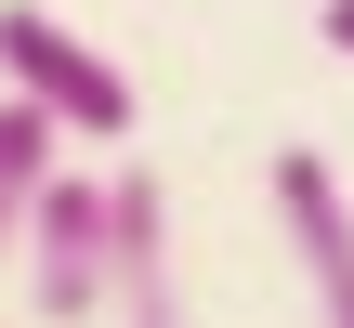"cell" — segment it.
I'll list each match as a JSON object with an SVG mask.
<instances>
[{
    "label": "cell",
    "mask_w": 354,
    "mask_h": 328,
    "mask_svg": "<svg viewBox=\"0 0 354 328\" xmlns=\"http://www.w3.org/2000/svg\"><path fill=\"white\" fill-rule=\"evenodd\" d=\"M315 39H328V53H354V0H328V13H315Z\"/></svg>",
    "instance_id": "cell-6"
},
{
    "label": "cell",
    "mask_w": 354,
    "mask_h": 328,
    "mask_svg": "<svg viewBox=\"0 0 354 328\" xmlns=\"http://www.w3.org/2000/svg\"><path fill=\"white\" fill-rule=\"evenodd\" d=\"M105 328H184V250H171V184L145 158L105 171Z\"/></svg>",
    "instance_id": "cell-3"
},
{
    "label": "cell",
    "mask_w": 354,
    "mask_h": 328,
    "mask_svg": "<svg viewBox=\"0 0 354 328\" xmlns=\"http://www.w3.org/2000/svg\"><path fill=\"white\" fill-rule=\"evenodd\" d=\"M0 92L53 118V145H131V66L39 0H0Z\"/></svg>",
    "instance_id": "cell-1"
},
{
    "label": "cell",
    "mask_w": 354,
    "mask_h": 328,
    "mask_svg": "<svg viewBox=\"0 0 354 328\" xmlns=\"http://www.w3.org/2000/svg\"><path fill=\"white\" fill-rule=\"evenodd\" d=\"M13 263H26V316L39 328H92L105 316V171H53L26 237H13Z\"/></svg>",
    "instance_id": "cell-2"
},
{
    "label": "cell",
    "mask_w": 354,
    "mask_h": 328,
    "mask_svg": "<svg viewBox=\"0 0 354 328\" xmlns=\"http://www.w3.org/2000/svg\"><path fill=\"white\" fill-rule=\"evenodd\" d=\"M66 171V145H53V118H26L13 92H0V263H13V237H26V210H39V184Z\"/></svg>",
    "instance_id": "cell-5"
},
{
    "label": "cell",
    "mask_w": 354,
    "mask_h": 328,
    "mask_svg": "<svg viewBox=\"0 0 354 328\" xmlns=\"http://www.w3.org/2000/svg\"><path fill=\"white\" fill-rule=\"evenodd\" d=\"M263 197H276V237H289V263L315 289V328H354V197H342V171L315 145H276Z\"/></svg>",
    "instance_id": "cell-4"
}]
</instances>
